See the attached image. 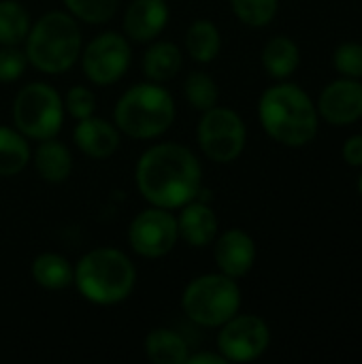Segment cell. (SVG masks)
<instances>
[{"instance_id": "6da1fadb", "label": "cell", "mask_w": 362, "mask_h": 364, "mask_svg": "<svg viewBox=\"0 0 362 364\" xmlns=\"http://www.w3.org/2000/svg\"><path fill=\"white\" fill-rule=\"evenodd\" d=\"M134 183L149 205L175 211L198 198L203 166L190 147L181 143H156L141 154L134 166Z\"/></svg>"}, {"instance_id": "7a4b0ae2", "label": "cell", "mask_w": 362, "mask_h": 364, "mask_svg": "<svg viewBox=\"0 0 362 364\" xmlns=\"http://www.w3.org/2000/svg\"><path fill=\"white\" fill-rule=\"evenodd\" d=\"M258 119L265 132L286 145L305 147L318 134V107L297 83L277 81L258 100Z\"/></svg>"}, {"instance_id": "3957f363", "label": "cell", "mask_w": 362, "mask_h": 364, "mask_svg": "<svg viewBox=\"0 0 362 364\" xmlns=\"http://www.w3.org/2000/svg\"><path fill=\"white\" fill-rule=\"evenodd\" d=\"M73 269V286L87 303L98 307L124 303L137 286L134 262L115 247L90 250Z\"/></svg>"}, {"instance_id": "277c9868", "label": "cell", "mask_w": 362, "mask_h": 364, "mask_svg": "<svg viewBox=\"0 0 362 364\" xmlns=\"http://www.w3.org/2000/svg\"><path fill=\"white\" fill-rule=\"evenodd\" d=\"M83 49L79 21L66 11L41 15L23 41L28 64L45 75H62L75 66Z\"/></svg>"}, {"instance_id": "5b68a950", "label": "cell", "mask_w": 362, "mask_h": 364, "mask_svg": "<svg viewBox=\"0 0 362 364\" xmlns=\"http://www.w3.org/2000/svg\"><path fill=\"white\" fill-rule=\"evenodd\" d=\"M177 107L164 83L143 81L128 87L115 102L113 124L117 130L137 141L162 136L175 122Z\"/></svg>"}, {"instance_id": "8992f818", "label": "cell", "mask_w": 362, "mask_h": 364, "mask_svg": "<svg viewBox=\"0 0 362 364\" xmlns=\"http://www.w3.org/2000/svg\"><path fill=\"white\" fill-rule=\"evenodd\" d=\"M241 309V288L224 273L194 277L181 292V311L203 328H220Z\"/></svg>"}, {"instance_id": "52a82bcc", "label": "cell", "mask_w": 362, "mask_h": 364, "mask_svg": "<svg viewBox=\"0 0 362 364\" xmlns=\"http://www.w3.org/2000/svg\"><path fill=\"white\" fill-rule=\"evenodd\" d=\"M64 100L58 90L45 81L23 85L11 107L13 126L28 141H45L58 136L64 124Z\"/></svg>"}, {"instance_id": "ba28073f", "label": "cell", "mask_w": 362, "mask_h": 364, "mask_svg": "<svg viewBox=\"0 0 362 364\" xmlns=\"http://www.w3.org/2000/svg\"><path fill=\"white\" fill-rule=\"evenodd\" d=\"M196 141L201 151L215 164L235 162L247 143V128L243 117L230 107H211L201 113L196 126Z\"/></svg>"}, {"instance_id": "9c48e42d", "label": "cell", "mask_w": 362, "mask_h": 364, "mask_svg": "<svg viewBox=\"0 0 362 364\" xmlns=\"http://www.w3.org/2000/svg\"><path fill=\"white\" fill-rule=\"evenodd\" d=\"M81 70L94 85H113L117 83L130 68L132 47L126 34L107 30L96 34L87 45H83Z\"/></svg>"}, {"instance_id": "30bf717a", "label": "cell", "mask_w": 362, "mask_h": 364, "mask_svg": "<svg viewBox=\"0 0 362 364\" xmlns=\"http://www.w3.org/2000/svg\"><path fill=\"white\" fill-rule=\"evenodd\" d=\"M179 241L177 215L171 209L154 207L139 211L128 226V243L130 250L147 260L169 256Z\"/></svg>"}, {"instance_id": "8fae6325", "label": "cell", "mask_w": 362, "mask_h": 364, "mask_svg": "<svg viewBox=\"0 0 362 364\" xmlns=\"http://www.w3.org/2000/svg\"><path fill=\"white\" fill-rule=\"evenodd\" d=\"M215 346L226 363H252L269 350L271 328L258 316L237 314L220 326Z\"/></svg>"}, {"instance_id": "7c38bea8", "label": "cell", "mask_w": 362, "mask_h": 364, "mask_svg": "<svg viewBox=\"0 0 362 364\" xmlns=\"http://www.w3.org/2000/svg\"><path fill=\"white\" fill-rule=\"evenodd\" d=\"M318 115L333 126H350L362 117L361 79L339 77L331 81L318 98Z\"/></svg>"}, {"instance_id": "4fadbf2b", "label": "cell", "mask_w": 362, "mask_h": 364, "mask_svg": "<svg viewBox=\"0 0 362 364\" xmlns=\"http://www.w3.org/2000/svg\"><path fill=\"white\" fill-rule=\"evenodd\" d=\"M211 245L218 271L233 279L245 277L256 264V241L241 228H228L222 235L218 232Z\"/></svg>"}, {"instance_id": "5bb4252c", "label": "cell", "mask_w": 362, "mask_h": 364, "mask_svg": "<svg viewBox=\"0 0 362 364\" xmlns=\"http://www.w3.org/2000/svg\"><path fill=\"white\" fill-rule=\"evenodd\" d=\"M171 19V9L166 0H132L122 19V28L128 41L132 43H151L156 41Z\"/></svg>"}, {"instance_id": "9a60e30c", "label": "cell", "mask_w": 362, "mask_h": 364, "mask_svg": "<svg viewBox=\"0 0 362 364\" xmlns=\"http://www.w3.org/2000/svg\"><path fill=\"white\" fill-rule=\"evenodd\" d=\"M73 141L79 147L81 154H85L92 160H105L111 158L122 143V132L117 126L109 119L90 115L85 119H79L73 130Z\"/></svg>"}, {"instance_id": "2e32d148", "label": "cell", "mask_w": 362, "mask_h": 364, "mask_svg": "<svg viewBox=\"0 0 362 364\" xmlns=\"http://www.w3.org/2000/svg\"><path fill=\"white\" fill-rule=\"evenodd\" d=\"M177 230L183 243H188L194 250H203L211 245L218 237V230H220L218 215L207 203L194 198L179 209Z\"/></svg>"}, {"instance_id": "e0dca14e", "label": "cell", "mask_w": 362, "mask_h": 364, "mask_svg": "<svg viewBox=\"0 0 362 364\" xmlns=\"http://www.w3.org/2000/svg\"><path fill=\"white\" fill-rule=\"evenodd\" d=\"M30 162L34 164V171L38 173V177L47 183H62L70 177V171H73L70 149L55 136L38 141L36 149L32 151Z\"/></svg>"}, {"instance_id": "ac0fdd59", "label": "cell", "mask_w": 362, "mask_h": 364, "mask_svg": "<svg viewBox=\"0 0 362 364\" xmlns=\"http://www.w3.org/2000/svg\"><path fill=\"white\" fill-rule=\"evenodd\" d=\"M143 53V75L147 81L166 83L175 79L183 66V51L171 41H151Z\"/></svg>"}, {"instance_id": "d6986e66", "label": "cell", "mask_w": 362, "mask_h": 364, "mask_svg": "<svg viewBox=\"0 0 362 364\" xmlns=\"http://www.w3.org/2000/svg\"><path fill=\"white\" fill-rule=\"evenodd\" d=\"M260 60L269 77H273L275 81H286L297 73L301 64V49L290 36L277 34L269 38L267 45L262 47Z\"/></svg>"}, {"instance_id": "ffe728a7", "label": "cell", "mask_w": 362, "mask_h": 364, "mask_svg": "<svg viewBox=\"0 0 362 364\" xmlns=\"http://www.w3.org/2000/svg\"><path fill=\"white\" fill-rule=\"evenodd\" d=\"M30 275H32L34 284L41 286L43 290L58 292V290H66V288L73 286L75 269L62 254L43 252L32 260Z\"/></svg>"}, {"instance_id": "44dd1931", "label": "cell", "mask_w": 362, "mask_h": 364, "mask_svg": "<svg viewBox=\"0 0 362 364\" xmlns=\"http://www.w3.org/2000/svg\"><path fill=\"white\" fill-rule=\"evenodd\" d=\"M145 356L154 364H186L190 348L188 341L173 328H154L145 337Z\"/></svg>"}, {"instance_id": "7402d4cb", "label": "cell", "mask_w": 362, "mask_h": 364, "mask_svg": "<svg viewBox=\"0 0 362 364\" xmlns=\"http://www.w3.org/2000/svg\"><path fill=\"white\" fill-rule=\"evenodd\" d=\"M186 51L198 64L213 62L222 51L220 28L211 19H194L186 30Z\"/></svg>"}, {"instance_id": "603a6c76", "label": "cell", "mask_w": 362, "mask_h": 364, "mask_svg": "<svg viewBox=\"0 0 362 364\" xmlns=\"http://www.w3.org/2000/svg\"><path fill=\"white\" fill-rule=\"evenodd\" d=\"M30 160V141L15 126H0V177H13L21 173Z\"/></svg>"}, {"instance_id": "cb8c5ba5", "label": "cell", "mask_w": 362, "mask_h": 364, "mask_svg": "<svg viewBox=\"0 0 362 364\" xmlns=\"http://www.w3.org/2000/svg\"><path fill=\"white\" fill-rule=\"evenodd\" d=\"M32 19L19 0H0V45H23Z\"/></svg>"}, {"instance_id": "d4e9b609", "label": "cell", "mask_w": 362, "mask_h": 364, "mask_svg": "<svg viewBox=\"0 0 362 364\" xmlns=\"http://www.w3.org/2000/svg\"><path fill=\"white\" fill-rule=\"evenodd\" d=\"M183 96L186 100L196 109V111H207L218 105L220 98V87L215 79L203 70H194L186 77L183 81Z\"/></svg>"}, {"instance_id": "484cf974", "label": "cell", "mask_w": 362, "mask_h": 364, "mask_svg": "<svg viewBox=\"0 0 362 364\" xmlns=\"http://www.w3.org/2000/svg\"><path fill=\"white\" fill-rule=\"evenodd\" d=\"M235 17L250 28L269 26L280 9V0H230Z\"/></svg>"}, {"instance_id": "4316f807", "label": "cell", "mask_w": 362, "mask_h": 364, "mask_svg": "<svg viewBox=\"0 0 362 364\" xmlns=\"http://www.w3.org/2000/svg\"><path fill=\"white\" fill-rule=\"evenodd\" d=\"M62 2L77 21L92 23V26L111 21L119 6V0H62Z\"/></svg>"}, {"instance_id": "83f0119b", "label": "cell", "mask_w": 362, "mask_h": 364, "mask_svg": "<svg viewBox=\"0 0 362 364\" xmlns=\"http://www.w3.org/2000/svg\"><path fill=\"white\" fill-rule=\"evenodd\" d=\"M333 66L341 77L362 79V43L346 41L333 53Z\"/></svg>"}, {"instance_id": "f1b7e54d", "label": "cell", "mask_w": 362, "mask_h": 364, "mask_svg": "<svg viewBox=\"0 0 362 364\" xmlns=\"http://www.w3.org/2000/svg\"><path fill=\"white\" fill-rule=\"evenodd\" d=\"M28 58L21 45H0V83H13L23 77Z\"/></svg>"}, {"instance_id": "f546056e", "label": "cell", "mask_w": 362, "mask_h": 364, "mask_svg": "<svg viewBox=\"0 0 362 364\" xmlns=\"http://www.w3.org/2000/svg\"><path fill=\"white\" fill-rule=\"evenodd\" d=\"M64 100V111L73 117V119H85L90 115H94L96 111V96L87 85H73L68 87Z\"/></svg>"}, {"instance_id": "4dcf8cb0", "label": "cell", "mask_w": 362, "mask_h": 364, "mask_svg": "<svg viewBox=\"0 0 362 364\" xmlns=\"http://www.w3.org/2000/svg\"><path fill=\"white\" fill-rule=\"evenodd\" d=\"M341 156H344L346 164L362 168V134H352L346 139Z\"/></svg>"}, {"instance_id": "1f68e13d", "label": "cell", "mask_w": 362, "mask_h": 364, "mask_svg": "<svg viewBox=\"0 0 362 364\" xmlns=\"http://www.w3.org/2000/svg\"><path fill=\"white\" fill-rule=\"evenodd\" d=\"M186 364H228L226 358L220 352H196V354H188Z\"/></svg>"}, {"instance_id": "d6a6232c", "label": "cell", "mask_w": 362, "mask_h": 364, "mask_svg": "<svg viewBox=\"0 0 362 364\" xmlns=\"http://www.w3.org/2000/svg\"><path fill=\"white\" fill-rule=\"evenodd\" d=\"M358 194H361V198H362V173H361V177H358Z\"/></svg>"}, {"instance_id": "836d02e7", "label": "cell", "mask_w": 362, "mask_h": 364, "mask_svg": "<svg viewBox=\"0 0 362 364\" xmlns=\"http://www.w3.org/2000/svg\"><path fill=\"white\" fill-rule=\"evenodd\" d=\"M361 309H362V296H361Z\"/></svg>"}]
</instances>
